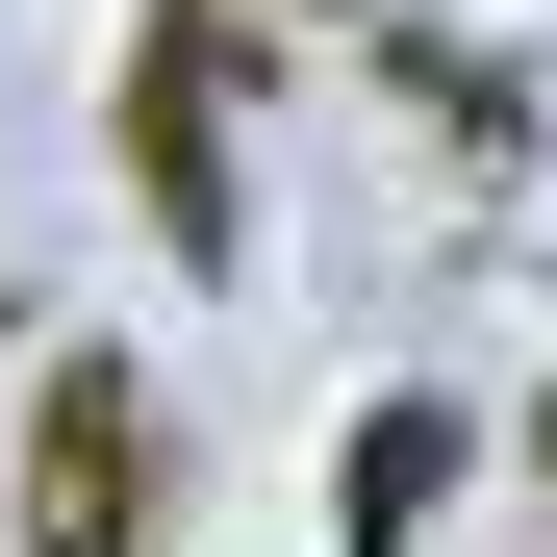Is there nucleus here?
I'll return each mask as SVG.
<instances>
[{
	"mask_svg": "<svg viewBox=\"0 0 557 557\" xmlns=\"http://www.w3.org/2000/svg\"><path fill=\"white\" fill-rule=\"evenodd\" d=\"M127 203L177 253H253V177H228V0H152L127 26Z\"/></svg>",
	"mask_w": 557,
	"mask_h": 557,
	"instance_id": "f257e3e1",
	"label": "nucleus"
},
{
	"mask_svg": "<svg viewBox=\"0 0 557 557\" xmlns=\"http://www.w3.org/2000/svg\"><path fill=\"white\" fill-rule=\"evenodd\" d=\"M26 557H152V406H127V355H51L26 381Z\"/></svg>",
	"mask_w": 557,
	"mask_h": 557,
	"instance_id": "f03ea898",
	"label": "nucleus"
},
{
	"mask_svg": "<svg viewBox=\"0 0 557 557\" xmlns=\"http://www.w3.org/2000/svg\"><path fill=\"white\" fill-rule=\"evenodd\" d=\"M431 507H456V406L406 381V406H355V456H330V557H431Z\"/></svg>",
	"mask_w": 557,
	"mask_h": 557,
	"instance_id": "7ed1b4c3",
	"label": "nucleus"
}]
</instances>
